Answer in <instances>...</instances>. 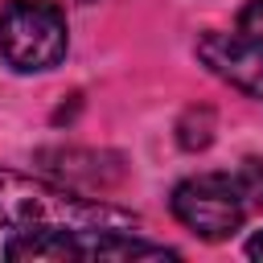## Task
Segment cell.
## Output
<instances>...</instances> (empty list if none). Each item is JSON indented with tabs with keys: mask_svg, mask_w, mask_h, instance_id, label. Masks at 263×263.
<instances>
[{
	"mask_svg": "<svg viewBox=\"0 0 263 263\" xmlns=\"http://www.w3.org/2000/svg\"><path fill=\"white\" fill-rule=\"evenodd\" d=\"M247 255H251V259H263V230H259V234L247 242Z\"/></svg>",
	"mask_w": 263,
	"mask_h": 263,
	"instance_id": "cell-7",
	"label": "cell"
},
{
	"mask_svg": "<svg viewBox=\"0 0 263 263\" xmlns=\"http://www.w3.org/2000/svg\"><path fill=\"white\" fill-rule=\"evenodd\" d=\"M66 12L53 0H4L0 4V58L16 74L53 70L66 58Z\"/></svg>",
	"mask_w": 263,
	"mask_h": 263,
	"instance_id": "cell-2",
	"label": "cell"
},
{
	"mask_svg": "<svg viewBox=\"0 0 263 263\" xmlns=\"http://www.w3.org/2000/svg\"><path fill=\"white\" fill-rule=\"evenodd\" d=\"M234 181H238V189H242V197H247L251 210L263 205V160H242V168L234 173Z\"/></svg>",
	"mask_w": 263,
	"mask_h": 263,
	"instance_id": "cell-5",
	"label": "cell"
},
{
	"mask_svg": "<svg viewBox=\"0 0 263 263\" xmlns=\"http://www.w3.org/2000/svg\"><path fill=\"white\" fill-rule=\"evenodd\" d=\"M197 58L205 62L210 74H218L234 90L263 103V45L259 41H251L242 33H201Z\"/></svg>",
	"mask_w": 263,
	"mask_h": 263,
	"instance_id": "cell-4",
	"label": "cell"
},
{
	"mask_svg": "<svg viewBox=\"0 0 263 263\" xmlns=\"http://www.w3.org/2000/svg\"><path fill=\"white\" fill-rule=\"evenodd\" d=\"M238 33L263 45V0H251V4L238 12Z\"/></svg>",
	"mask_w": 263,
	"mask_h": 263,
	"instance_id": "cell-6",
	"label": "cell"
},
{
	"mask_svg": "<svg viewBox=\"0 0 263 263\" xmlns=\"http://www.w3.org/2000/svg\"><path fill=\"white\" fill-rule=\"evenodd\" d=\"M247 214H251V205L230 173H197L173 189V218L205 242L230 238Z\"/></svg>",
	"mask_w": 263,
	"mask_h": 263,
	"instance_id": "cell-3",
	"label": "cell"
},
{
	"mask_svg": "<svg viewBox=\"0 0 263 263\" xmlns=\"http://www.w3.org/2000/svg\"><path fill=\"white\" fill-rule=\"evenodd\" d=\"M0 226L4 230H140V218L111 201L82 197L41 177L0 168Z\"/></svg>",
	"mask_w": 263,
	"mask_h": 263,
	"instance_id": "cell-1",
	"label": "cell"
}]
</instances>
